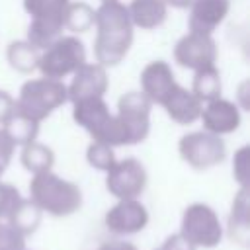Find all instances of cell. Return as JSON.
<instances>
[{
  "label": "cell",
  "instance_id": "obj_25",
  "mask_svg": "<svg viewBox=\"0 0 250 250\" xmlns=\"http://www.w3.org/2000/svg\"><path fill=\"white\" fill-rule=\"evenodd\" d=\"M70 0H23V10L31 18H64V8Z\"/></svg>",
  "mask_w": 250,
  "mask_h": 250
},
{
  "label": "cell",
  "instance_id": "obj_5",
  "mask_svg": "<svg viewBox=\"0 0 250 250\" xmlns=\"http://www.w3.org/2000/svg\"><path fill=\"white\" fill-rule=\"evenodd\" d=\"M86 62L84 43L76 35H61L51 45L41 49L37 70L45 78L62 80Z\"/></svg>",
  "mask_w": 250,
  "mask_h": 250
},
{
  "label": "cell",
  "instance_id": "obj_7",
  "mask_svg": "<svg viewBox=\"0 0 250 250\" xmlns=\"http://www.w3.org/2000/svg\"><path fill=\"white\" fill-rule=\"evenodd\" d=\"M178 152L182 160L193 170H209L219 166L227 156V145L223 137L207 131H191L180 137Z\"/></svg>",
  "mask_w": 250,
  "mask_h": 250
},
{
  "label": "cell",
  "instance_id": "obj_1",
  "mask_svg": "<svg viewBox=\"0 0 250 250\" xmlns=\"http://www.w3.org/2000/svg\"><path fill=\"white\" fill-rule=\"evenodd\" d=\"M96 25V41H94V57L102 66L119 64L131 45H133V23L127 12V6L119 0L102 2L96 8L94 16Z\"/></svg>",
  "mask_w": 250,
  "mask_h": 250
},
{
  "label": "cell",
  "instance_id": "obj_6",
  "mask_svg": "<svg viewBox=\"0 0 250 250\" xmlns=\"http://www.w3.org/2000/svg\"><path fill=\"white\" fill-rule=\"evenodd\" d=\"M180 234L195 248H215L223 240V225L211 205L195 201L182 213Z\"/></svg>",
  "mask_w": 250,
  "mask_h": 250
},
{
  "label": "cell",
  "instance_id": "obj_2",
  "mask_svg": "<svg viewBox=\"0 0 250 250\" xmlns=\"http://www.w3.org/2000/svg\"><path fill=\"white\" fill-rule=\"evenodd\" d=\"M29 199L47 215L68 217L82 207V189L53 170L33 174L29 182Z\"/></svg>",
  "mask_w": 250,
  "mask_h": 250
},
{
  "label": "cell",
  "instance_id": "obj_29",
  "mask_svg": "<svg viewBox=\"0 0 250 250\" xmlns=\"http://www.w3.org/2000/svg\"><path fill=\"white\" fill-rule=\"evenodd\" d=\"M0 250H25V236L8 221H0Z\"/></svg>",
  "mask_w": 250,
  "mask_h": 250
},
{
  "label": "cell",
  "instance_id": "obj_35",
  "mask_svg": "<svg viewBox=\"0 0 250 250\" xmlns=\"http://www.w3.org/2000/svg\"><path fill=\"white\" fill-rule=\"evenodd\" d=\"M4 172H6V168L0 164V180H2V176H4Z\"/></svg>",
  "mask_w": 250,
  "mask_h": 250
},
{
  "label": "cell",
  "instance_id": "obj_18",
  "mask_svg": "<svg viewBox=\"0 0 250 250\" xmlns=\"http://www.w3.org/2000/svg\"><path fill=\"white\" fill-rule=\"evenodd\" d=\"M248 209H250L248 188H240L232 199V207H230V215H229V234L234 242H238L242 246H246L248 236H250Z\"/></svg>",
  "mask_w": 250,
  "mask_h": 250
},
{
  "label": "cell",
  "instance_id": "obj_19",
  "mask_svg": "<svg viewBox=\"0 0 250 250\" xmlns=\"http://www.w3.org/2000/svg\"><path fill=\"white\" fill-rule=\"evenodd\" d=\"M39 55L41 51L35 45H31L27 39L12 41L6 49V61L16 72H21V74H31L33 70H37Z\"/></svg>",
  "mask_w": 250,
  "mask_h": 250
},
{
  "label": "cell",
  "instance_id": "obj_11",
  "mask_svg": "<svg viewBox=\"0 0 250 250\" xmlns=\"http://www.w3.org/2000/svg\"><path fill=\"white\" fill-rule=\"evenodd\" d=\"M105 229L117 236L141 232L148 225V211L139 199H117L104 217Z\"/></svg>",
  "mask_w": 250,
  "mask_h": 250
},
{
  "label": "cell",
  "instance_id": "obj_3",
  "mask_svg": "<svg viewBox=\"0 0 250 250\" xmlns=\"http://www.w3.org/2000/svg\"><path fill=\"white\" fill-rule=\"evenodd\" d=\"M150 100L139 92H125L117 100V111L113 113V129H111V146L123 145H139L150 133Z\"/></svg>",
  "mask_w": 250,
  "mask_h": 250
},
{
  "label": "cell",
  "instance_id": "obj_32",
  "mask_svg": "<svg viewBox=\"0 0 250 250\" xmlns=\"http://www.w3.org/2000/svg\"><path fill=\"white\" fill-rule=\"evenodd\" d=\"M14 111H16V100L8 92L0 90V125H4L14 115Z\"/></svg>",
  "mask_w": 250,
  "mask_h": 250
},
{
  "label": "cell",
  "instance_id": "obj_8",
  "mask_svg": "<svg viewBox=\"0 0 250 250\" xmlns=\"http://www.w3.org/2000/svg\"><path fill=\"white\" fill-rule=\"evenodd\" d=\"M148 176L141 160L123 158L105 172V189L115 199H139L146 188Z\"/></svg>",
  "mask_w": 250,
  "mask_h": 250
},
{
  "label": "cell",
  "instance_id": "obj_10",
  "mask_svg": "<svg viewBox=\"0 0 250 250\" xmlns=\"http://www.w3.org/2000/svg\"><path fill=\"white\" fill-rule=\"evenodd\" d=\"M72 119L92 137V141L105 143L113 113L109 111V105L105 104L104 98L94 96L72 102Z\"/></svg>",
  "mask_w": 250,
  "mask_h": 250
},
{
  "label": "cell",
  "instance_id": "obj_22",
  "mask_svg": "<svg viewBox=\"0 0 250 250\" xmlns=\"http://www.w3.org/2000/svg\"><path fill=\"white\" fill-rule=\"evenodd\" d=\"M41 217L43 211L31 201V199H20V203L16 205V209L10 213V217L6 219L16 230H20L23 236H29L37 230V227L41 225Z\"/></svg>",
  "mask_w": 250,
  "mask_h": 250
},
{
  "label": "cell",
  "instance_id": "obj_33",
  "mask_svg": "<svg viewBox=\"0 0 250 250\" xmlns=\"http://www.w3.org/2000/svg\"><path fill=\"white\" fill-rule=\"evenodd\" d=\"M98 250H139V248L127 240H111V242H104Z\"/></svg>",
  "mask_w": 250,
  "mask_h": 250
},
{
  "label": "cell",
  "instance_id": "obj_30",
  "mask_svg": "<svg viewBox=\"0 0 250 250\" xmlns=\"http://www.w3.org/2000/svg\"><path fill=\"white\" fill-rule=\"evenodd\" d=\"M14 150H16V145L14 141L10 139V135L6 133L4 127H0V164L4 168H8L12 156H14Z\"/></svg>",
  "mask_w": 250,
  "mask_h": 250
},
{
  "label": "cell",
  "instance_id": "obj_24",
  "mask_svg": "<svg viewBox=\"0 0 250 250\" xmlns=\"http://www.w3.org/2000/svg\"><path fill=\"white\" fill-rule=\"evenodd\" d=\"M6 129V133L10 135V139L14 141L16 146H23L31 141H37V133H39V123L25 117L23 113H20L18 109L14 111V115L2 125Z\"/></svg>",
  "mask_w": 250,
  "mask_h": 250
},
{
  "label": "cell",
  "instance_id": "obj_15",
  "mask_svg": "<svg viewBox=\"0 0 250 250\" xmlns=\"http://www.w3.org/2000/svg\"><path fill=\"white\" fill-rule=\"evenodd\" d=\"M188 18V27L193 33L213 35V31L225 21L230 10L229 0H193Z\"/></svg>",
  "mask_w": 250,
  "mask_h": 250
},
{
  "label": "cell",
  "instance_id": "obj_34",
  "mask_svg": "<svg viewBox=\"0 0 250 250\" xmlns=\"http://www.w3.org/2000/svg\"><path fill=\"white\" fill-rule=\"evenodd\" d=\"M164 2H166V6H168V8L172 6V8H178V10H186V8H189V6H191V2H193V0H164Z\"/></svg>",
  "mask_w": 250,
  "mask_h": 250
},
{
  "label": "cell",
  "instance_id": "obj_28",
  "mask_svg": "<svg viewBox=\"0 0 250 250\" xmlns=\"http://www.w3.org/2000/svg\"><path fill=\"white\" fill-rule=\"evenodd\" d=\"M250 146H240L234 152V160H232V176L238 182L240 188H248V174H250Z\"/></svg>",
  "mask_w": 250,
  "mask_h": 250
},
{
  "label": "cell",
  "instance_id": "obj_21",
  "mask_svg": "<svg viewBox=\"0 0 250 250\" xmlns=\"http://www.w3.org/2000/svg\"><path fill=\"white\" fill-rule=\"evenodd\" d=\"M191 92H193V96L201 104L211 102L215 98H221L223 84H221V74H219V70H217L215 64L205 66V68H199V70L193 72Z\"/></svg>",
  "mask_w": 250,
  "mask_h": 250
},
{
  "label": "cell",
  "instance_id": "obj_9",
  "mask_svg": "<svg viewBox=\"0 0 250 250\" xmlns=\"http://www.w3.org/2000/svg\"><path fill=\"white\" fill-rule=\"evenodd\" d=\"M174 61L182 68H189L193 72L199 70V68L215 64V61H217V43H215L213 35L188 31L174 45Z\"/></svg>",
  "mask_w": 250,
  "mask_h": 250
},
{
  "label": "cell",
  "instance_id": "obj_14",
  "mask_svg": "<svg viewBox=\"0 0 250 250\" xmlns=\"http://www.w3.org/2000/svg\"><path fill=\"white\" fill-rule=\"evenodd\" d=\"M141 92L150 100L154 105H162L164 100L172 94V90L178 86L172 66L166 61H150L141 70Z\"/></svg>",
  "mask_w": 250,
  "mask_h": 250
},
{
  "label": "cell",
  "instance_id": "obj_31",
  "mask_svg": "<svg viewBox=\"0 0 250 250\" xmlns=\"http://www.w3.org/2000/svg\"><path fill=\"white\" fill-rule=\"evenodd\" d=\"M154 250H197V248L191 242H188L180 232H176V234L166 236L164 242L158 248H154Z\"/></svg>",
  "mask_w": 250,
  "mask_h": 250
},
{
  "label": "cell",
  "instance_id": "obj_13",
  "mask_svg": "<svg viewBox=\"0 0 250 250\" xmlns=\"http://www.w3.org/2000/svg\"><path fill=\"white\" fill-rule=\"evenodd\" d=\"M70 76L72 80L66 86V96L70 104L84 98H94V96L104 98V94L107 92L109 78H107L105 66L98 62H84Z\"/></svg>",
  "mask_w": 250,
  "mask_h": 250
},
{
  "label": "cell",
  "instance_id": "obj_17",
  "mask_svg": "<svg viewBox=\"0 0 250 250\" xmlns=\"http://www.w3.org/2000/svg\"><path fill=\"white\" fill-rule=\"evenodd\" d=\"M127 12L133 27L150 31L160 27L168 18V6L164 0H131Z\"/></svg>",
  "mask_w": 250,
  "mask_h": 250
},
{
  "label": "cell",
  "instance_id": "obj_23",
  "mask_svg": "<svg viewBox=\"0 0 250 250\" xmlns=\"http://www.w3.org/2000/svg\"><path fill=\"white\" fill-rule=\"evenodd\" d=\"M94 16L96 10L88 2H68L64 8V29L70 31L72 35L86 33L94 25Z\"/></svg>",
  "mask_w": 250,
  "mask_h": 250
},
{
  "label": "cell",
  "instance_id": "obj_4",
  "mask_svg": "<svg viewBox=\"0 0 250 250\" xmlns=\"http://www.w3.org/2000/svg\"><path fill=\"white\" fill-rule=\"evenodd\" d=\"M68 102L66 84L55 78H29L21 84L20 94L16 98V109L25 117L41 123L47 119L57 107Z\"/></svg>",
  "mask_w": 250,
  "mask_h": 250
},
{
  "label": "cell",
  "instance_id": "obj_26",
  "mask_svg": "<svg viewBox=\"0 0 250 250\" xmlns=\"http://www.w3.org/2000/svg\"><path fill=\"white\" fill-rule=\"evenodd\" d=\"M86 160L92 168L100 170V172H107L113 164H115V152H113V146L105 145V143H98V141H92L86 148Z\"/></svg>",
  "mask_w": 250,
  "mask_h": 250
},
{
  "label": "cell",
  "instance_id": "obj_20",
  "mask_svg": "<svg viewBox=\"0 0 250 250\" xmlns=\"http://www.w3.org/2000/svg\"><path fill=\"white\" fill-rule=\"evenodd\" d=\"M20 162L31 174L49 172L53 168V164H55V152H53L51 146H47V145H43L39 141H31V143L21 146Z\"/></svg>",
  "mask_w": 250,
  "mask_h": 250
},
{
  "label": "cell",
  "instance_id": "obj_16",
  "mask_svg": "<svg viewBox=\"0 0 250 250\" xmlns=\"http://www.w3.org/2000/svg\"><path fill=\"white\" fill-rule=\"evenodd\" d=\"M162 107H164L166 115L174 123H178V125H191V123L199 121L203 104L193 96L191 90H188V88L178 84L172 90V94L164 100Z\"/></svg>",
  "mask_w": 250,
  "mask_h": 250
},
{
  "label": "cell",
  "instance_id": "obj_27",
  "mask_svg": "<svg viewBox=\"0 0 250 250\" xmlns=\"http://www.w3.org/2000/svg\"><path fill=\"white\" fill-rule=\"evenodd\" d=\"M20 199H21L20 189L16 186L0 180V221H6L10 217V213L16 209Z\"/></svg>",
  "mask_w": 250,
  "mask_h": 250
},
{
  "label": "cell",
  "instance_id": "obj_12",
  "mask_svg": "<svg viewBox=\"0 0 250 250\" xmlns=\"http://www.w3.org/2000/svg\"><path fill=\"white\" fill-rule=\"evenodd\" d=\"M199 121L203 125V131L213 135H230L240 127V107L225 98H215L211 102H205L201 107Z\"/></svg>",
  "mask_w": 250,
  "mask_h": 250
},
{
  "label": "cell",
  "instance_id": "obj_36",
  "mask_svg": "<svg viewBox=\"0 0 250 250\" xmlns=\"http://www.w3.org/2000/svg\"><path fill=\"white\" fill-rule=\"evenodd\" d=\"M100 2H111V0H100Z\"/></svg>",
  "mask_w": 250,
  "mask_h": 250
}]
</instances>
